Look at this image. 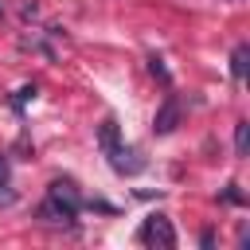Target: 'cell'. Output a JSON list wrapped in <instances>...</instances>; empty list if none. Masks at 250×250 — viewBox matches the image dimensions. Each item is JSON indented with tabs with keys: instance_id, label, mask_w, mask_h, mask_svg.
Wrapping results in <instances>:
<instances>
[{
	"instance_id": "cell-13",
	"label": "cell",
	"mask_w": 250,
	"mask_h": 250,
	"mask_svg": "<svg viewBox=\"0 0 250 250\" xmlns=\"http://www.w3.org/2000/svg\"><path fill=\"white\" fill-rule=\"evenodd\" d=\"M0 16H4V4H0Z\"/></svg>"
},
{
	"instance_id": "cell-8",
	"label": "cell",
	"mask_w": 250,
	"mask_h": 250,
	"mask_svg": "<svg viewBox=\"0 0 250 250\" xmlns=\"http://www.w3.org/2000/svg\"><path fill=\"white\" fill-rule=\"evenodd\" d=\"M250 152V121H234V156Z\"/></svg>"
},
{
	"instance_id": "cell-5",
	"label": "cell",
	"mask_w": 250,
	"mask_h": 250,
	"mask_svg": "<svg viewBox=\"0 0 250 250\" xmlns=\"http://www.w3.org/2000/svg\"><path fill=\"white\" fill-rule=\"evenodd\" d=\"M117 145H121V125H117V117H102V125H98V148L109 156Z\"/></svg>"
},
{
	"instance_id": "cell-6",
	"label": "cell",
	"mask_w": 250,
	"mask_h": 250,
	"mask_svg": "<svg viewBox=\"0 0 250 250\" xmlns=\"http://www.w3.org/2000/svg\"><path fill=\"white\" fill-rule=\"evenodd\" d=\"M39 219H47V223H66V227H70L78 215H74V211H66L62 203H55V199H43V207H39Z\"/></svg>"
},
{
	"instance_id": "cell-4",
	"label": "cell",
	"mask_w": 250,
	"mask_h": 250,
	"mask_svg": "<svg viewBox=\"0 0 250 250\" xmlns=\"http://www.w3.org/2000/svg\"><path fill=\"white\" fill-rule=\"evenodd\" d=\"M47 199H55V203H62L66 211H82V195H78V188L70 184V180H51V188H47Z\"/></svg>"
},
{
	"instance_id": "cell-10",
	"label": "cell",
	"mask_w": 250,
	"mask_h": 250,
	"mask_svg": "<svg viewBox=\"0 0 250 250\" xmlns=\"http://www.w3.org/2000/svg\"><path fill=\"white\" fill-rule=\"evenodd\" d=\"M31 98H35V86H20V94H16V102H12V105H16V113H20Z\"/></svg>"
},
{
	"instance_id": "cell-11",
	"label": "cell",
	"mask_w": 250,
	"mask_h": 250,
	"mask_svg": "<svg viewBox=\"0 0 250 250\" xmlns=\"http://www.w3.org/2000/svg\"><path fill=\"white\" fill-rule=\"evenodd\" d=\"M223 199H227V203H246V195L238 191V184H227V191H223Z\"/></svg>"
},
{
	"instance_id": "cell-7",
	"label": "cell",
	"mask_w": 250,
	"mask_h": 250,
	"mask_svg": "<svg viewBox=\"0 0 250 250\" xmlns=\"http://www.w3.org/2000/svg\"><path fill=\"white\" fill-rule=\"evenodd\" d=\"M246 62H250V47H246V43H238V47L230 51V78H234V82H242V78H246Z\"/></svg>"
},
{
	"instance_id": "cell-3",
	"label": "cell",
	"mask_w": 250,
	"mask_h": 250,
	"mask_svg": "<svg viewBox=\"0 0 250 250\" xmlns=\"http://www.w3.org/2000/svg\"><path fill=\"white\" fill-rule=\"evenodd\" d=\"M109 168H113V172H121V176H137V172L145 168V160H141V152H137V148L117 145V148L109 152Z\"/></svg>"
},
{
	"instance_id": "cell-1",
	"label": "cell",
	"mask_w": 250,
	"mask_h": 250,
	"mask_svg": "<svg viewBox=\"0 0 250 250\" xmlns=\"http://www.w3.org/2000/svg\"><path fill=\"white\" fill-rule=\"evenodd\" d=\"M137 238H141V242H148V246L172 250V246H176V227H172V219H168V215H148V219L141 223Z\"/></svg>"
},
{
	"instance_id": "cell-12",
	"label": "cell",
	"mask_w": 250,
	"mask_h": 250,
	"mask_svg": "<svg viewBox=\"0 0 250 250\" xmlns=\"http://www.w3.org/2000/svg\"><path fill=\"white\" fill-rule=\"evenodd\" d=\"M4 184H8V160L0 156V188H4Z\"/></svg>"
},
{
	"instance_id": "cell-2",
	"label": "cell",
	"mask_w": 250,
	"mask_h": 250,
	"mask_svg": "<svg viewBox=\"0 0 250 250\" xmlns=\"http://www.w3.org/2000/svg\"><path fill=\"white\" fill-rule=\"evenodd\" d=\"M180 113H184V109H180V98H176V94H168V98L160 102L156 117H152V133H156V137H168V133L180 125Z\"/></svg>"
},
{
	"instance_id": "cell-9",
	"label": "cell",
	"mask_w": 250,
	"mask_h": 250,
	"mask_svg": "<svg viewBox=\"0 0 250 250\" xmlns=\"http://www.w3.org/2000/svg\"><path fill=\"white\" fill-rule=\"evenodd\" d=\"M148 70H152L164 86H172V74H168V66H164V59H160V55H148Z\"/></svg>"
}]
</instances>
